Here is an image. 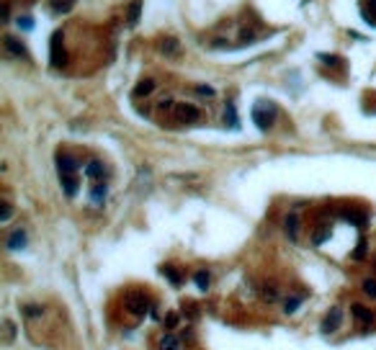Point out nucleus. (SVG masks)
I'll use <instances>...</instances> for the list:
<instances>
[{
  "mask_svg": "<svg viewBox=\"0 0 376 350\" xmlns=\"http://www.w3.org/2000/svg\"><path fill=\"white\" fill-rule=\"evenodd\" d=\"M157 350H180V340L175 338V335H162Z\"/></svg>",
  "mask_w": 376,
  "mask_h": 350,
  "instance_id": "nucleus-19",
  "label": "nucleus"
},
{
  "mask_svg": "<svg viewBox=\"0 0 376 350\" xmlns=\"http://www.w3.org/2000/svg\"><path fill=\"white\" fill-rule=\"evenodd\" d=\"M366 10L376 16V0H366Z\"/></svg>",
  "mask_w": 376,
  "mask_h": 350,
  "instance_id": "nucleus-34",
  "label": "nucleus"
},
{
  "mask_svg": "<svg viewBox=\"0 0 376 350\" xmlns=\"http://www.w3.org/2000/svg\"><path fill=\"white\" fill-rule=\"evenodd\" d=\"M8 18H10V5L3 3V21H8Z\"/></svg>",
  "mask_w": 376,
  "mask_h": 350,
  "instance_id": "nucleus-35",
  "label": "nucleus"
},
{
  "mask_svg": "<svg viewBox=\"0 0 376 350\" xmlns=\"http://www.w3.org/2000/svg\"><path fill=\"white\" fill-rule=\"evenodd\" d=\"M155 90V80L152 78H147V80H139L137 83V88H134V98H144V96H149Z\"/></svg>",
  "mask_w": 376,
  "mask_h": 350,
  "instance_id": "nucleus-15",
  "label": "nucleus"
},
{
  "mask_svg": "<svg viewBox=\"0 0 376 350\" xmlns=\"http://www.w3.org/2000/svg\"><path fill=\"white\" fill-rule=\"evenodd\" d=\"M165 325H168V327H175V325H178V314H175V312H170V314H168V319H165Z\"/></svg>",
  "mask_w": 376,
  "mask_h": 350,
  "instance_id": "nucleus-33",
  "label": "nucleus"
},
{
  "mask_svg": "<svg viewBox=\"0 0 376 350\" xmlns=\"http://www.w3.org/2000/svg\"><path fill=\"white\" fill-rule=\"evenodd\" d=\"M23 312H26V317H28V319H36V317H41V314H44V309H41V307H34V304L23 307Z\"/></svg>",
  "mask_w": 376,
  "mask_h": 350,
  "instance_id": "nucleus-29",
  "label": "nucleus"
},
{
  "mask_svg": "<svg viewBox=\"0 0 376 350\" xmlns=\"http://www.w3.org/2000/svg\"><path fill=\"white\" fill-rule=\"evenodd\" d=\"M13 217V206H10V201H3V204H0V222H8Z\"/></svg>",
  "mask_w": 376,
  "mask_h": 350,
  "instance_id": "nucleus-28",
  "label": "nucleus"
},
{
  "mask_svg": "<svg viewBox=\"0 0 376 350\" xmlns=\"http://www.w3.org/2000/svg\"><path fill=\"white\" fill-rule=\"evenodd\" d=\"M54 162H57V173L59 175H75V173H78V160H75L72 155L59 152V155L54 157Z\"/></svg>",
  "mask_w": 376,
  "mask_h": 350,
  "instance_id": "nucleus-6",
  "label": "nucleus"
},
{
  "mask_svg": "<svg viewBox=\"0 0 376 350\" xmlns=\"http://www.w3.org/2000/svg\"><path fill=\"white\" fill-rule=\"evenodd\" d=\"M351 312H353V317H356V319H358V322L364 325V327L374 322V312H371V309H366V307H361V304H353V307H351Z\"/></svg>",
  "mask_w": 376,
  "mask_h": 350,
  "instance_id": "nucleus-12",
  "label": "nucleus"
},
{
  "mask_svg": "<svg viewBox=\"0 0 376 350\" xmlns=\"http://www.w3.org/2000/svg\"><path fill=\"white\" fill-rule=\"evenodd\" d=\"M139 13H142V0H131V5H129V10H126V21H129V26H137Z\"/></svg>",
  "mask_w": 376,
  "mask_h": 350,
  "instance_id": "nucleus-16",
  "label": "nucleus"
},
{
  "mask_svg": "<svg viewBox=\"0 0 376 350\" xmlns=\"http://www.w3.org/2000/svg\"><path fill=\"white\" fill-rule=\"evenodd\" d=\"M196 93L201 98H214V88L212 85H196Z\"/></svg>",
  "mask_w": 376,
  "mask_h": 350,
  "instance_id": "nucleus-30",
  "label": "nucleus"
},
{
  "mask_svg": "<svg viewBox=\"0 0 376 350\" xmlns=\"http://www.w3.org/2000/svg\"><path fill=\"white\" fill-rule=\"evenodd\" d=\"M366 250H369L366 239H358V245H356V250H353V260H364V257H366Z\"/></svg>",
  "mask_w": 376,
  "mask_h": 350,
  "instance_id": "nucleus-27",
  "label": "nucleus"
},
{
  "mask_svg": "<svg viewBox=\"0 0 376 350\" xmlns=\"http://www.w3.org/2000/svg\"><path fill=\"white\" fill-rule=\"evenodd\" d=\"M3 47H5V52H8L10 57H23V59L28 57V49H26L13 34H5V36H3Z\"/></svg>",
  "mask_w": 376,
  "mask_h": 350,
  "instance_id": "nucleus-7",
  "label": "nucleus"
},
{
  "mask_svg": "<svg viewBox=\"0 0 376 350\" xmlns=\"http://www.w3.org/2000/svg\"><path fill=\"white\" fill-rule=\"evenodd\" d=\"M106 196H109L106 183H96L93 188H90V199H93V204H103V201H106Z\"/></svg>",
  "mask_w": 376,
  "mask_h": 350,
  "instance_id": "nucleus-18",
  "label": "nucleus"
},
{
  "mask_svg": "<svg viewBox=\"0 0 376 350\" xmlns=\"http://www.w3.org/2000/svg\"><path fill=\"white\" fill-rule=\"evenodd\" d=\"M302 301H304V296L302 294H296V296H289L286 301H283V312L286 314H294L299 307H302Z\"/></svg>",
  "mask_w": 376,
  "mask_h": 350,
  "instance_id": "nucleus-22",
  "label": "nucleus"
},
{
  "mask_svg": "<svg viewBox=\"0 0 376 350\" xmlns=\"http://www.w3.org/2000/svg\"><path fill=\"white\" fill-rule=\"evenodd\" d=\"M162 276L168 278L173 286H180V283H183V276H180L178 268H173V265H162Z\"/></svg>",
  "mask_w": 376,
  "mask_h": 350,
  "instance_id": "nucleus-21",
  "label": "nucleus"
},
{
  "mask_svg": "<svg viewBox=\"0 0 376 350\" xmlns=\"http://www.w3.org/2000/svg\"><path fill=\"white\" fill-rule=\"evenodd\" d=\"M173 111H175V118L180 121V124H196V121L201 118V111L193 103H178Z\"/></svg>",
  "mask_w": 376,
  "mask_h": 350,
  "instance_id": "nucleus-5",
  "label": "nucleus"
},
{
  "mask_svg": "<svg viewBox=\"0 0 376 350\" xmlns=\"http://www.w3.org/2000/svg\"><path fill=\"white\" fill-rule=\"evenodd\" d=\"M85 175H88L90 180H101L103 175H106V167H103L101 160H88V165H85Z\"/></svg>",
  "mask_w": 376,
  "mask_h": 350,
  "instance_id": "nucleus-10",
  "label": "nucleus"
},
{
  "mask_svg": "<svg viewBox=\"0 0 376 350\" xmlns=\"http://www.w3.org/2000/svg\"><path fill=\"white\" fill-rule=\"evenodd\" d=\"M330 234H333V230H330V227H320V230L314 232L312 242H314V245H322V242H325V239H327Z\"/></svg>",
  "mask_w": 376,
  "mask_h": 350,
  "instance_id": "nucleus-25",
  "label": "nucleus"
},
{
  "mask_svg": "<svg viewBox=\"0 0 376 350\" xmlns=\"http://www.w3.org/2000/svg\"><path fill=\"white\" fill-rule=\"evenodd\" d=\"M278 296H281V294H278V288H276V286H265V288H263V299H265L268 304L278 301Z\"/></svg>",
  "mask_w": 376,
  "mask_h": 350,
  "instance_id": "nucleus-26",
  "label": "nucleus"
},
{
  "mask_svg": "<svg viewBox=\"0 0 376 350\" xmlns=\"http://www.w3.org/2000/svg\"><path fill=\"white\" fill-rule=\"evenodd\" d=\"M224 124H227L230 129H240L237 111H235V106H232V103H227V106H224Z\"/></svg>",
  "mask_w": 376,
  "mask_h": 350,
  "instance_id": "nucleus-17",
  "label": "nucleus"
},
{
  "mask_svg": "<svg viewBox=\"0 0 376 350\" xmlns=\"http://www.w3.org/2000/svg\"><path fill=\"white\" fill-rule=\"evenodd\" d=\"M5 247H8V250H21V247H26V232H23V230H13V232L8 234V239H5Z\"/></svg>",
  "mask_w": 376,
  "mask_h": 350,
  "instance_id": "nucleus-9",
  "label": "nucleus"
},
{
  "mask_svg": "<svg viewBox=\"0 0 376 350\" xmlns=\"http://www.w3.org/2000/svg\"><path fill=\"white\" fill-rule=\"evenodd\" d=\"M361 294H364L366 299H376V276L364 278V283H361Z\"/></svg>",
  "mask_w": 376,
  "mask_h": 350,
  "instance_id": "nucleus-20",
  "label": "nucleus"
},
{
  "mask_svg": "<svg viewBox=\"0 0 376 350\" xmlns=\"http://www.w3.org/2000/svg\"><path fill=\"white\" fill-rule=\"evenodd\" d=\"M345 222H351L356 227H366V214H356V211H343Z\"/></svg>",
  "mask_w": 376,
  "mask_h": 350,
  "instance_id": "nucleus-24",
  "label": "nucleus"
},
{
  "mask_svg": "<svg viewBox=\"0 0 376 350\" xmlns=\"http://www.w3.org/2000/svg\"><path fill=\"white\" fill-rule=\"evenodd\" d=\"M193 283H196V288H199V291H206V288L209 286H212V273H209V270H196V273H193Z\"/></svg>",
  "mask_w": 376,
  "mask_h": 350,
  "instance_id": "nucleus-14",
  "label": "nucleus"
},
{
  "mask_svg": "<svg viewBox=\"0 0 376 350\" xmlns=\"http://www.w3.org/2000/svg\"><path fill=\"white\" fill-rule=\"evenodd\" d=\"M124 307H126V312L134 314V317H144V314L149 312V307H152V301H149V296H147L144 291H131V294H126V299H124Z\"/></svg>",
  "mask_w": 376,
  "mask_h": 350,
  "instance_id": "nucleus-2",
  "label": "nucleus"
},
{
  "mask_svg": "<svg viewBox=\"0 0 376 350\" xmlns=\"http://www.w3.org/2000/svg\"><path fill=\"white\" fill-rule=\"evenodd\" d=\"M160 52L168 54V57H178V52H180L178 39H175V36H165V39L160 41Z\"/></svg>",
  "mask_w": 376,
  "mask_h": 350,
  "instance_id": "nucleus-13",
  "label": "nucleus"
},
{
  "mask_svg": "<svg viewBox=\"0 0 376 350\" xmlns=\"http://www.w3.org/2000/svg\"><path fill=\"white\" fill-rule=\"evenodd\" d=\"M320 59L325 65H333V67H340V59L338 57H333V54H320Z\"/></svg>",
  "mask_w": 376,
  "mask_h": 350,
  "instance_id": "nucleus-31",
  "label": "nucleus"
},
{
  "mask_svg": "<svg viewBox=\"0 0 376 350\" xmlns=\"http://www.w3.org/2000/svg\"><path fill=\"white\" fill-rule=\"evenodd\" d=\"M59 183H62V191L70 196V199H72V196L78 193V188H80L78 175H59Z\"/></svg>",
  "mask_w": 376,
  "mask_h": 350,
  "instance_id": "nucleus-11",
  "label": "nucleus"
},
{
  "mask_svg": "<svg viewBox=\"0 0 376 350\" xmlns=\"http://www.w3.org/2000/svg\"><path fill=\"white\" fill-rule=\"evenodd\" d=\"M252 121H255V126H258L260 131H268L270 126H273V121H276V106L268 103V101H258L255 109H252Z\"/></svg>",
  "mask_w": 376,
  "mask_h": 350,
  "instance_id": "nucleus-1",
  "label": "nucleus"
},
{
  "mask_svg": "<svg viewBox=\"0 0 376 350\" xmlns=\"http://www.w3.org/2000/svg\"><path fill=\"white\" fill-rule=\"evenodd\" d=\"M18 26L23 28V31H31V28H34V18L23 16V18H18Z\"/></svg>",
  "mask_w": 376,
  "mask_h": 350,
  "instance_id": "nucleus-32",
  "label": "nucleus"
},
{
  "mask_svg": "<svg viewBox=\"0 0 376 350\" xmlns=\"http://www.w3.org/2000/svg\"><path fill=\"white\" fill-rule=\"evenodd\" d=\"M243 41H255V36H252V31H243V36H240Z\"/></svg>",
  "mask_w": 376,
  "mask_h": 350,
  "instance_id": "nucleus-36",
  "label": "nucleus"
},
{
  "mask_svg": "<svg viewBox=\"0 0 376 350\" xmlns=\"http://www.w3.org/2000/svg\"><path fill=\"white\" fill-rule=\"evenodd\" d=\"M170 106H173V101H170V98H168V101H162V103H160V109H162V111H165V109H170Z\"/></svg>",
  "mask_w": 376,
  "mask_h": 350,
  "instance_id": "nucleus-37",
  "label": "nucleus"
},
{
  "mask_svg": "<svg viewBox=\"0 0 376 350\" xmlns=\"http://www.w3.org/2000/svg\"><path fill=\"white\" fill-rule=\"evenodd\" d=\"M343 309L340 307H333L327 314H325V319L320 322V332L322 335H330V332H335V330H340V325H343Z\"/></svg>",
  "mask_w": 376,
  "mask_h": 350,
  "instance_id": "nucleus-4",
  "label": "nucleus"
},
{
  "mask_svg": "<svg viewBox=\"0 0 376 350\" xmlns=\"http://www.w3.org/2000/svg\"><path fill=\"white\" fill-rule=\"evenodd\" d=\"M72 5H75V0H49V8L54 13H70Z\"/></svg>",
  "mask_w": 376,
  "mask_h": 350,
  "instance_id": "nucleus-23",
  "label": "nucleus"
},
{
  "mask_svg": "<svg viewBox=\"0 0 376 350\" xmlns=\"http://www.w3.org/2000/svg\"><path fill=\"white\" fill-rule=\"evenodd\" d=\"M49 62H52V67H65V62H67V54H65V47H62V31H54L52 34Z\"/></svg>",
  "mask_w": 376,
  "mask_h": 350,
  "instance_id": "nucleus-3",
  "label": "nucleus"
},
{
  "mask_svg": "<svg viewBox=\"0 0 376 350\" xmlns=\"http://www.w3.org/2000/svg\"><path fill=\"white\" fill-rule=\"evenodd\" d=\"M283 230H286V237L291 242H296L299 239V214H294V211H291V214L283 219Z\"/></svg>",
  "mask_w": 376,
  "mask_h": 350,
  "instance_id": "nucleus-8",
  "label": "nucleus"
}]
</instances>
